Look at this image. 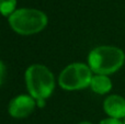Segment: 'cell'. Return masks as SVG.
I'll use <instances>...</instances> for the list:
<instances>
[{
  "instance_id": "ba28073f",
  "label": "cell",
  "mask_w": 125,
  "mask_h": 124,
  "mask_svg": "<svg viewBox=\"0 0 125 124\" xmlns=\"http://www.w3.org/2000/svg\"><path fill=\"white\" fill-rule=\"evenodd\" d=\"M17 0H0V13L4 17H10L14 12Z\"/></svg>"
},
{
  "instance_id": "52a82bcc",
  "label": "cell",
  "mask_w": 125,
  "mask_h": 124,
  "mask_svg": "<svg viewBox=\"0 0 125 124\" xmlns=\"http://www.w3.org/2000/svg\"><path fill=\"white\" fill-rule=\"evenodd\" d=\"M90 87L92 91L99 94H104L109 92L112 88V83H111L110 78L105 75H97V76L92 77Z\"/></svg>"
},
{
  "instance_id": "30bf717a",
  "label": "cell",
  "mask_w": 125,
  "mask_h": 124,
  "mask_svg": "<svg viewBox=\"0 0 125 124\" xmlns=\"http://www.w3.org/2000/svg\"><path fill=\"white\" fill-rule=\"evenodd\" d=\"M3 77H4V65L2 64V62L0 61V85L3 81Z\"/></svg>"
},
{
  "instance_id": "6da1fadb",
  "label": "cell",
  "mask_w": 125,
  "mask_h": 124,
  "mask_svg": "<svg viewBox=\"0 0 125 124\" xmlns=\"http://www.w3.org/2000/svg\"><path fill=\"white\" fill-rule=\"evenodd\" d=\"M125 55L115 46H99L89 54V67L97 75H108L117 72L123 66Z\"/></svg>"
},
{
  "instance_id": "8fae6325",
  "label": "cell",
  "mask_w": 125,
  "mask_h": 124,
  "mask_svg": "<svg viewBox=\"0 0 125 124\" xmlns=\"http://www.w3.org/2000/svg\"><path fill=\"white\" fill-rule=\"evenodd\" d=\"M79 124H92V123H90V122H87V121H86V122H80Z\"/></svg>"
},
{
  "instance_id": "9c48e42d",
  "label": "cell",
  "mask_w": 125,
  "mask_h": 124,
  "mask_svg": "<svg viewBox=\"0 0 125 124\" xmlns=\"http://www.w3.org/2000/svg\"><path fill=\"white\" fill-rule=\"evenodd\" d=\"M99 124H124V123H122L121 121L117 120V119L109 118V119H105V120H102Z\"/></svg>"
},
{
  "instance_id": "7a4b0ae2",
  "label": "cell",
  "mask_w": 125,
  "mask_h": 124,
  "mask_svg": "<svg viewBox=\"0 0 125 124\" xmlns=\"http://www.w3.org/2000/svg\"><path fill=\"white\" fill-rule=\"evenodd\" d=\"M26 87L30 96L35 100H45L52 94L55 87L54 76L43 65H32L25 72Z\"/></svg>"
},
{
  "instance_id": "8992f818",
  "label": "cell",
  "mask_w": 125,
  "mask_h": 124,
  "mask_svg": "<svg viewBox=\"0 0 125 124\" xmlns=\"http://www.w3.org/2000/svg\"><path fill=\"white\" fill-rule=\"evenodd\" d=\"M103 108L105 113L110 118L120 119L125 118V99L117 94H112L104 100Z\"/></svg>"
},
{
  "instance_id": "5b68a950",
  "label": "cell",
  "mask_w": 125,
  "mask_h": 124,
  "mask_svg": "<svg viewBox=\"0 0 125 124\" xmlns=\"http://www.w3.org/2000/svg\"><path fill=\"white\" fill-rule=\"evenodd\" d=\"M35 103L36 100L31 96H25V94L18 96L12 99L9 104V113L11 114V116L17 119L25 118L34 110Z\"/></svg>"
},
{
  "instance_id": "277c9868",
  "label": "cell",
  "mask_w": 125,
  "mask_h": 124,
  "mask_svg": "<svg viewBox=\"0 0 125 124\" xmlns=\"http://www.w3.org/2000/svg\"><path fill=\"white\" fill-rule=\"evenodd\" d=\"M92 70L81 63L67 66L59 76V85L65 90H79L90 86L92 80Z\"/></svg>"
},
{
  "instance_id": "3957f363",
  "label": "cell",
  "mask_w": 125,
  "mask_h": 124,
  "mask_svg": "<svg viewBox=\"0 0 125 124\" xmlns=\"http://www.w3.org/2000/svg\"><path fill=\"white\" fill-rule=\"evenodd\" d=\"M9 23L13 31L21 35L39 33L47 24V17L36 9H19L9 17Z\"/></svg>"
},
{
  "instance_id": "7c38bea8",
  "label": "cell",
  "mask_w": 125,
  "mask_h": 124,
  "mask_svg": "<svg viewBox=\"0 0 125 124\" xmlns=\"http://www.w3.org/2000/svg\"><path fill=\"white\" fill-rule=\"evenodd\" d=\"M124 124H125V121H124Z\"/></svg>"
}]
</instances>
